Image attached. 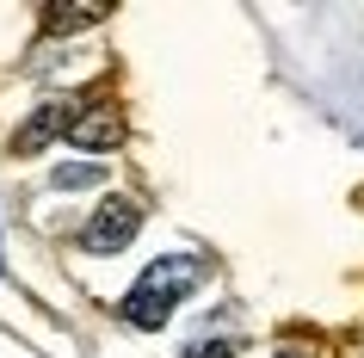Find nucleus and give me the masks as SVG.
<instances>
[{
    "label": "nucleus",
    "instance_id": "f257e3e1",
    "mask_svg": "<svg viewBox=\"0 0 364 358\" xmlns=\"http://www.w3.org/2000/svg\"><path fill=\"white\" fill-rule=\"evenodd\" d=\"M192 284H198V260H192V253H167V260H154L149 272L130 284V297H124V321L142 327V334L167 327L173 309H179V297H186Z\"/></svg>",
    "mask_w": 364,
    "mask_h": 358
},
{
    "label": "nucleus",
    "instance_id": "f03ea898",
    "mask_svg": "<svg viewBox=\"0 0 364 358\" xmlns=\"http://www.w3.org/2000/svg\"><path fill=\"white\" fill-rule=\"evenodd\" d=\"M136 228H142V204L124 198V191H112V198L87 216V228H80V253H124V247L136 241Z\"/></svg>",
    "mask_w": 364,
    "mask_h": 358
},
{
    "label": "nucleus",
    "instance_id": "7ed1b4c3",
    "mask_svg": "<svg viewBox=\"0 0 364 358\" xmlns=\"http://www.w3.org/2000/svg\"><path fill=\"white\" fill-rule=\"evenodd\" d=\"M87 112V99H68V93H50L38 105V112L25 117L19 130H13V154H43L50 149V142H56V136H68L75 130V117Z\"/></svg>",
    "mask_w": 364,
    "mask_h": 358
},
{
    "label": "nucleus",
    "instance_id": "20e7f679",
    "mask_svg": "<svg viewBox=\"0 0 364 358\" xmlns=\"http://www.w3.org/2000/svg\"><path fill=\"white\" fill-rule=\"evenodd\" d=\"M75 149H93V154H112L124 142V117H117L112 99H87V112L75 117V130H68Z\"/></svg>",
    "mask_w": 364,
    "mask_h": 358
},
{
    "label": "nucleus",
    "instance_id": "39448f33",
    "mask_svg": "<svg viewBox=\"0 0 364 358\" xmlns=\"http://www.w3.org/2000/svg\"><path fill=\"white\" fill-rule=\"evenodd\" d=\"M99 19H112V0H50L43 6V31H56V38H68L80 25H99Z\"/></svg>",
    "mask_w": 364,
    "mask_h": 358
},
{
    "label": "nucleus",
    "instance_id": "423d86ee",
    "mask_svg": "<svg viewBox=\"0 0 364 358\" xmlns=\"http://www.w3.org/2000/svg\"><path fill=\"white\" fill-rule=\"evenodd\" d=\"M99 179H105L99 161H68V167H56V191H80V186H99Z\"/></svg>",
    "mask_w": 364,
    "mask_h": 358
},
{
    "label": "nucleus",
    "instance_id": "0eeeda50",
    "mask_svg": "<svg viewBox=\"0 0 364 358\" xmlns=\"http://www.w3.org/2000/svg\"><path fill=\"white\" fill-rule=\"evenodd\" d=\"M186 358H235V352H229V339H210V346H192Z\"/></svg>",
    "mask_w": 364,
    "mask_h": 358
},
{
    "label": "nucleus",
    "instance_id": "6e6552de",
    "mask_svg": "<svg viewBox=\"0 0 364 358\" xmlns=\"http://www.w3.org/2000/svg\"><path fill=\"white\" fill-rule=\"evenodd\" d=\"M278 358H309V352H303V346H278Z\"/></svg>",
    "mask_w": 364,
    "mask_h": 358
},
{
    "label": "nucleus",
    "instance_id": "1a4fd4ad",
    "mask_svg": "<svg viewBox=\"0 0 364 358\" xmlns=\"http://www.w3.org/2000/svg\"><path fill=\"white\" fill-rule=\"evenodd\" d=\"M0 272H6V260H0Z\"/></svg>",
    "mask_w": 364,
    "mask_h": 358
}]
</instances>
